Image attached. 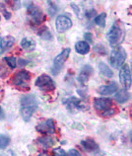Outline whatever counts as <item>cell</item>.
I'll return each instance as SVG.
<instances>
[{
    "label": "cell",
    "mask_w": 132,
    "mask_h": 156,
    "mask_svg": "<svg viewBox=\"0 0 132 156\" xmlns=\"http://www.w3.org/2000/svg\"><path fill=\"white\" fill-rule=\"evenodd\" d=\"M27 13L29 15V17L31 18L32 22L35 24V25H40L42 24L43 21H44L45 16L43 14V10L40 8L36 5L34 3H30L27 7Z\"/></svg>",
    "instance_id": "5b68a950"
},
{
    "label": "cell",
    "mask_w": 132,
    "mask_h": 156,
    "mask_svg": "<svg viewBox=\"0 0 132 156\" xmlns=\"http://www.w3.org/2000/svg\"><path fill=\"white\" fill-rule=\"evenodd\" d=\"M106 14L101 13L95 18V23H96V25H98L99 27L104 28L106 26Z\"/></svg>",
    "instance_id": "603a6c76"
},
{
    "label": "cell",
    "mask_w": 132,
    "mask_h": 156,
    "mask_svg": "<svg viewBox=\"0 0 132 156\" xmlns=\"http://www.w3.org/2000/svg\"><path fill=\"white\" fill-rule=\"evenodd\" d=\"M36 130L43 134H52L55 133V122L52 119L44 121L36 126Z\"/></svg>",
    "instance_id": "30bf717a"
},
{
    "label": "cell",
    "mask_w": 132,
    "mask_h": 156,
    "mask_svg": "<svg viewBox=\"0 0 132 156\" xmlns=\"http://www.w3.org/2000/svg\"><path fill=\"white\" fill-rule=\"evenodd\" d=\"M15 44V39L12 36H6L0 40V51H5L13 47Z\"/></svg>",
    "instance_id": "5bb4252c"
},
{
    "label": "cell",
    "mask_w": 132,
    "mask_h": 156,
    "mask_svg": "<svg viewBox=\"0 0 132 156\" xmlns=\"http://www.w3.org/2000/svg\"><path fill=\"white\" fill-rule=\"evenodd\" d=\"M55 27H56L57 32L64 33L66 31H68L69 29L72 27V20L70 19L68 16L59 15L58 17L56 18Z\"/></svg>",
    "instance_id": "9c48e42d"
},
{
    "label": "cell",
    "mask_w": 132,
    "mask_h": 156,
    "mask_svg": "<svg viewBox=\"0 0 132 156\" xmlns=\"http://www.w3.org/2000/svg\"><path fill=\"white\" fill-rule=\"evenodd\" d=\"M114 114H115V110L113 108H111L108 111H106V112H104L102 115V117H109V116H113Z\"/></svg>",
    "instance_id": "f546056e"
},
{
    "label": "cell",
    "mask_w": 132,
    "mask_h": 156,
    "mask_svg": "<svg viewBox=\"0 0 132 156\" xmlns=\"http://www.w3.org/2000/svg\"><path fill=\"white\" fill-rule=\"evenodd\" d=\"M124 37H125V31L120 21L114 22L113 25L111 26L109 32L108 33V35H106V38L109 40V44L114 48H116L123 42Z\"/></svg>",
    "instance_id": "6da1fadb"
},
{
    "label": "cell",
    "mask_w": 132,
    "mask_h": 156,
    "mask_svg": "<svg viewBox=\"0 0 132 156\" xmlns=\"http://www.w3.org/2000/svg\"><path fill=\"white\" fill-rule=\"evenodd\" d=\"M10 137L8 135L1 134L0 135V149H4L10 144Z\"/></svg>",
    "instance_id": "d4e9b609"
},
{
    "label": "cell",
    "mask_w": 132,
    "mask_h": 156,
    "mask_svg": "<svg viewBox=\"0 0 132 156\" xmlns=\"http://www.w3.org/2000/svg\"><path fill=\"white\" fill-rule=\"evenodd\" d=\"M40 156H48V155H47V154H44V153H43V154H40Z\"/></svg>",
    "instance_id": "836d02e7"
},
{
    "label": "cell",
    "mask_w": 132,
    "mask_h": 156,
    "mask_svg": "<svg viewBox=\"0 0 132 156\" xmlns=\"http://www.w3.org/2000/svg\"><path fill=\"white\" fill-rule=\"evenodd\" d=\"M38 142L43 147H44V148H48V147L52 146L53 143H54L53 139L50 136H43V137H40V138L38 139Z\"/></svg>",
    "instance_id": "44dd1931"
},
{
    "label": "cell",
    "mask_w": 132,
    "mask_h": 156,
    "mask_svg": "<svg viewBox=\"0 0 132 156\" xmlns=\"http://www.w3.org/2000/svg\"><path fill=\"white\" fill-rule=\"evenodd\" d=\"M126 51L122 47L114 48L110 53V64L114 68H120L126 59Z\"/></svg>",
    "instance_id": "3957f363"
},
{
    "label": "cell",
    "mask_w": 132,
    "mask_h": 156,
    "mask_svg": "<svg viewBox=\"0 0 132 156\" xmlns=\"http://www.w3.org/2000/svg\"><path fill=\"white\" fill-rule=\"evenodd\" d=\"M99 70H100L101 74L104 75L105 77L111 78V77L113 76V70H111V69L105 62H100V63H99Z\"/></svg>",
    "instance_id": "d6986e66"
},
{
    "label": "cell",
    "mask_w": 132,
    "mask_h": 156,
    "mask_svg": "<svg viewBox=\"0 0 132 156\" xmlns=\"http://www.w3.org/2000/svg\"><path fill=\"white\" fill-rule=\"evenodd\" d=\"M81 145L84 147L86 151H94L99 148V144L92 138L85 139V140L81 141Z\"/></svg>",
    "instance_id": "e0dca14e"
},
{
    "label": "cell",
    "mask_w": 132,
    "mask_h": 156,
    "mask_svg": "<svg viewBox=\"0 0 132 156\" xmlns=\"http://www.w3.org/2000/svg\"><path fill=\"white\" fill-rule=\"evenodd\" d=\"M0 156H1V155H0Z\"/></svg>",
    "instance_id": "d590c367"
},
{
    "label": "cell",
    "mask_w": 132,
    "mask_h": 156,
    "mask_svg": "<svg viewBox=\"0 0 132 156\" xmlns=\"http://www.w3.org/2000/svg\"><path fill=\"white\" fill-rule=\"evenodd\" d=\"M130 140H131V142H132V133H131V135H130Z\"/></svg>",
    "instance_id": "e575fe53"
},
{
    "label": "cell",
    "mask_w": 132,
    "mask_h": 156,
    "mask_svg": "<svg viewBox=\"0 0 132 156\" xmlns=\"http://www.w3.org/2000/svg\"><path fill=\"white\" fill-rule=\"evenodd\" d=\"M21 47L25 51H32L36 48V42L34 39L26 37V38H23L21 41Z\"/></svg>",
    "instance_id": "2e32d148"
},
{
    "label": "cell",
    "mask_w": 132,
    "mask_h": 156,
    "mask_svg": "<svg viewBox=\"0 0 132 156\" xmlns=\"http://www.w3.org/2000/svg\"><path fill=\"white\" fill-rule=\"evenodd\" d=\"M31 80V74L27 70H19L12 77V84L21 89H28L29 82Z\"/></svg>",
    "instance_id": "277c9868"
},
{
    "label": "cell",
    "mask_w": 132,
    "mask_h": 156,
    "mask_svg": "<svg viewBox=\"0 0 132 156\" xmlns=\"http://www.w3.org/2000/svg\"><path fill=\"white\" fill-rule=\"evenodd\" d=\"M38 34H39V36L42 39H43V40H51L52 39V35H51V33H50V31L48 30V28L47 27H43V28H42L38 32Z\"/></svg>",
    "instance_id": "7402d4cb"
},
{
    "label": "cell",
    "mask_w": 132,
    "mask_h": 156,
    "mask_svg": "<svg viewBox=\"0 0 132 156\" xmlns=\"http://www.w3.org/2000/svg\"><path fill=\"white\" fill-rule=\"evenodd\" d=\"M53 156H67L66 152L62 148H54L52 151Z\"/></svg>",
    "instance_id": "83f0119b"
},
{
    "label": "cell",
    "mask_w": 132,
    "mask_h": 156,
    "mask_svg": "<svg viewBox=\"0 0 132 156\" xmlns=\"http://www.w3.org/2000/svg\"><path fill=\"white\" fill-rule=\"evenodd\" d=\"M119 71V81L125 90L129 89L132 84V73L128 64H123Z\"/></svg>",
    "instance_id": "ba28073f"
},
{
    "label": "cell",
    "mask_w": 132,
    "mask_h": 156,
    "mask_svg": "<svg viewBox=\"0 0 132 156\" xmlns=\"http://www.w3.org/2000/svg\"><path fill=\"white\" fill-rule=\"evenodd\" d=\"M3 60L5 61L6 64L11 69H14L17 67V59H16V57H14V56H5L3 58Z\"/></svg>",
    "instance_id": "cb8c5ba5"
},
{
    "label": "cell",
    "mask_w": 132,
    "mask_h": 156,
    "mask_svg": "<svg viewBox=\"0 0 132 156\" xmlns=\"http://www.w3.org/2000/svg\"><path fill=\"white\" fill-rule=\"evenodd\" d=\"M3 119H4V113H3L2 108H1V107H0V121L3 120Z\"/></svg>",
    "instance_id": "d6a6232c"
},
{
    "label": "cell",
    "mask_w": 132,
    "mask_h": 156,
    "mask_svg": "<svg viewBox=\"0 0 132 156\" xmlns=\"http://www.w3.org/2000/svg\"><path fill=\"white\" fill-rule=\"evenodd\" d=\"M63 103L66 106V108L68 109L70 112H77L83 109V104L82 102L76 97H69L67 99L63 100Z\"/></svg>",
    "instance_id": "7c38bea8"
},
{
    "label": "cell",
    "mask_w": 132,
    "mask_h": 156,
    "mask_svg": "<svg viewBox=\"0 0 132 156\" xmlns=\"http://www.w3.org/2000/svg\"><path fill=\"white\" fill-rule=\"evenodd\" d=\"M47 4H48V14L50 15V16H53L54 14H56V12H57V6L55 5V3L53 2V1H47Z\"/></svg>",
    "instance_id": "4316f807"
},
{
    "label": "cell",
    "mask_w": 132,
    "mask_h": 156,
    "mask_svg": "<svg viewBox=\"0 0 132 156\" xmlns=\"http://www.w3.org/2000/svg\"><path fill=\"white\" fill-rule=\"evenodd\" d=\"M67 156H81V153L76 149H70L67 153Z\"/></svg>",
    "instance_id": "4dcf8cb0"
},
{
    "label": "cell",
    "mask_w": 132,
    "mask_h": 156,
    "mask_svg": "<svg viewBox=\"0 0 132 156\" xmlns=\"http://www.w3.org/2000/svg\"><path fill=\"white\" fill-rule=\"evenodd\" d=\"M92 73H93V67L89 64H86L81 68L80 73L78 74L77 79L81 84H84L89 80V78L91 75H92Z\"/></svg>",
    "instance_id": "4fadbf2b"
},
{
    "label": "cell",
    "mask_w": 132,
    "mask_h": 156,
    "mask_svg": "<svg viewBox=\"0 0 132 156\" xmlns=\"http://www.w3.org/2000/svg\"><path fill=\"white\" fill-rule=\"evenodd\" d=\"M75 50L80 55H87L90 51V44L85 41H79L75 44Z\"/></svg>",
    "instance_id": "ac0fdd59"
},
{
    "label": "cell",
    "mask_w": 132,
    "mask_h": 156,
    "mask_svg": "<svg viewBox=\"0 0 132 156\" xmlns=\"http://www.w3.org/2000/svg\"><path fill=\"white\" fill-rule=\"evenodd\" d=\"M114 98L119 103H125V102L129 99V93L127 92V90L122 89L120 91H118V93L115 94Z\"/></svg>",
    "instance_id": "ffe728a7"
},
{
    "label": "cell",
    "mask_w": 132,
    "mask_h": 156,
    "mask_svg": "<svg viewBox=\"0 0 132 156\" xmlns=\"http://www.w3.org/2000/svg\"><path fill=\"white\" fill-rule=\"evenodd\" d=\"M70 51H71V50H70L69 48H64V50L54 58V60H53L52 68H51V72H52L53 75H57L60 72V70L62 69L63 65L65 63V61L68 58V56L70 55Z\"/></svg>",
    "instance_id": "52a82bcc"
},
{
    "label": "cell",
    "mask_w": 132,
    "mask_h": 156,
    "mask_svg": "<svg viewBox=\"0 0 132 156\" xmlns=\"http://www.w3.org/2000/svg\"><path fill=\"white\" fill-rule=\"evenodd\" d=\"M22 108H21V115L25 122H29L31 120L33 114L35 113L36 109V98L32 95H26L22 98L21 100Z\"/></svg>",
    "instance_id": "7a4b0ae2"
},
{
    "label": "cell",
    "mask_w": 132,
    "mask_h": 156,
    "mask_svg": "<svg viewBox=\"0 0 132 156\" xmlns=\"http://www.w3.org/2000/svg\"><path fill=\"white\" fill-rule=\"evenodd\" d=\"M118 86L115 82H113V83H109L108 85H104L101 86L99 88V93L102 94V95H110V94H113L117 91Z\"/></svg>",
    "instance_id": "9a60e30c"
},
{
    "label": "cell",
    "mask_w": 132,
    "mask_h": 156,
    "mask_svg": "<svg viewBox=\"0 0 132 156\" xmlns=\"http://www.w3.org/2000/svg\"><path fill=\"white\" fill-rule=\"evenodd\" d=\"M84 39H85V42L86 43H88L89 44H92L93 43V34L92 33H90V32H87V33H85L84 34Z\"/></svg>",
    "instance_id": "f1b7e54d"
},
{
    "label": "cell",
    "mask_w": 132,
    "mask_h": 156,
    "mask_svg": "<svg viewBox=\"0 0 132 156\" xmlns=\"http://www.w3.org/2000/svg\"><path fill=\"white\" fill-rule=\"evenodd\" d=\"M113 100L109 98H96L94 100V107L97 111H108L113 108Z\"/></svg>",
    "instance_id": "8fae6325"
},
{
    "label": "cell",
    "mask_w": 132,
    "mask_h": 156,
    "mask_svg": "<svg viewBox=\"0 0 132 156\" xmlns=\"http://www.w3.org/2000/svg\"><path fill=\"white\" fill-rule=\"evenodd\" d=\"M35 85L39 87L40 90L45 92H51L55 89V82L52 78L47 74L40 75L35 82Z\"/></svg>",
    "instance_id": "8992f818"
},
{
    "label": "cell",
    "mask_w": 132,
    "mask_h": 156,
    "mask_svg": "<svg viewBox=\"0 0 132 156\" xmlns=\"http://www.w3.org/2000/svg\"><path fill=\"white\" fill-rule=\"evenodd\" d=\"M96 14V11L93 10V9H91V10H88L87 12H86V16H87L88 18H91V17H93V16Z\"/></svg>",
    "instance_id": "1f68e13d"
},
{
    "label": "cell",
    "mask_w": 132,
    "mask_h": 156,
    "mask_svg": "<svg viewBox=\"0 0 132 156\" xmlns=\"http://www.w3.org/2000/svg\"><path fill=\"white\" fill-rule=\"evenodd\" d=\"M1 13L3 14L4 18H5V19L8 20V19L11 18V13H10L9 11H7L5 5H4V4L0 3V21H1Z\"/></svg>",
    "instance_id": "484cf974"
}]
</instances>
